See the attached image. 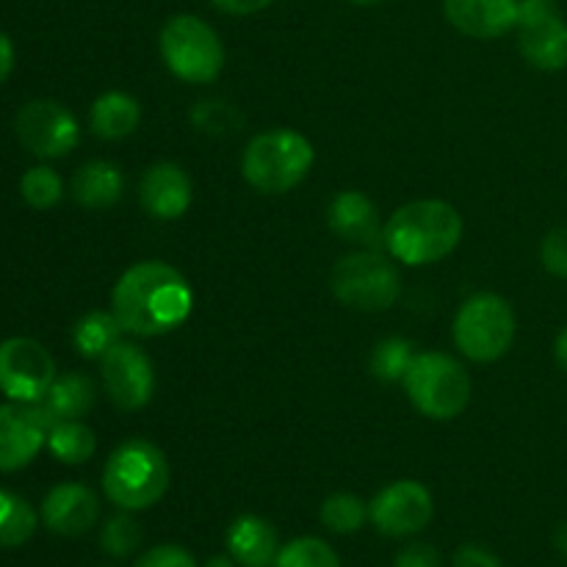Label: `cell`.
Instances as JSON below:
<instances>
[{
	"instance_id": "6da1fadb",
	"label": "cell",
	"mask_w": 567,
	"mask_h": 567,
	"mask_svg": "<svg viewBox=\"0 0 567 567\" xmlns=\"http://www.w3.org/2000/svg\"><path fill=\"white\" fill-rule=\"evenodd\" d=\"M192 286L164 260L133 264L111 291V310L122 330L138 338H158L177 330L192 316Z\"/></svg>"
},
{
	"instance_id": "7a4b0ae2",
	"label": "cell",
	"mask_w": 567,
	"mask_h": 567,
	"mask_svg": "<svg viewBox=\"0 0 567 567\" xmlns=\"http://www.w3.org/2000/svg\"><path fill=\"white\" fill-rule=\"evenodd\" d=\"M463 241V216L443 199L408 203L385 221V252L404 266L449 258Z\"/></svg>"
},
{
	"instance_id": "3957f363",
	"label": "cell",
	"mask_w": 567,
	"mask_h": 567,
	"mask_svg": "<svg viewBox=\"0 0 567 567\" xmlns=\"http://www.w3.org/2000/svg\"><path fill=\"white\" fill-rule=\"evenodd\" d=\"M172 471L164 452L144 437L116 446L103 465V493L114 507L142 513L169 491Z\"/></svg>"
},
{
	"instance_id": "277c9868",
	"label": "cell",
	"mask_w": 567,
	"mask_h": 567,
	"mask_svg": "<svg viewBox=\"0 0 567 567\" xmlns=\"http://www.w3.org/2000/svg\"><path fill=\"white\" fill-rule=\"evenodd\" d=\"M313 144L291 127H271L249 138L241 158L244 181L260 194H286L308 177Z\"/></svg>"
},
{
	"instance_id": "5b68a950",
	"label": "cell",
	"mask_w": 567,
	"mask_h": 567,
	"mask_svg": "<svg viewBox=\"0 0 567 567\" xmlns=\"http://www.w3.org/2000/svg\"><path fill=\"white\" fill-rule=\"evenodd\" d=\"M402 382L413 408L432 421L457 419L471 402V377L452 354L419 352Z\"/></svg>"
},
{
	"instance_id": "8992f818",
	"label": "cell",
	"mask_w": 567,
	"mask_h": 567,
	"mask_svg": "<svg viewBox=\"0 0 567 567\" xmlns=\"http://www.w3.org/2000/svg\"><path fill=\"white\" fill-rule=\"evenodd\" d=\"M515 313L498 293H474L454 316V347L474 363H496L515 341Z\"/></svg>"
},
{
	"instance_id": "52a82bcc",
	"label": "cell",
	"mask_w": 567,
	"mask_h": 567,
	"mask_svg": "<svg viewBox=\"0 0 567 567\" xmlns=\"http://www.w3.org/2000/svg\"><path fill=\"white\" fill-rule=\"evenodd\" d=\"M161 59L181 81L210 83L225 66V44L205 20L175 14L161 28Z\"/></svg>"
},
{
	"instance_id": "ba28073f",
	"label": "cell",
	"mask_w": 567,
	"mask_h": 567,
	"mask_svg": "<svg viewBox=\"0 0 567 567\" xmlns=\"http://www.w3.org/2000/svg\"><path fill=\"white\" fill-rule=\"evenodd\" d=\"M330 288L338 302L363 313H382L391 308L402 291L399 269L388 255L377 249L343 255L330 271Z\"/></svg>"
},
{
	"instance_id": "9c48e42d",
	"label": "cell",
	"mask_w": 567,
	"mask_h": 567,
	"mask_svg": "<svg viewBox=\"0 0 567 567\" xmlns=\"http://www.w3.org/2000/svg\"><path fill=\"white\" fill-rule=\"evenodd\" d=\"M14 133L37 158H64L81 142L75 114L59 100H31L14 116Z\"/></svg>"
},
{
	"instance_id": "30bf717a",
	"label": "cell",
	"mask_w": 567,
	"mask_h": 567,
	"mask_svg": "<svg viewBox=\"0 0 567 567\" xmlns=\"http://www.w3.org/2000/svg\"><path fill=\"white\" fill-rule=\"evenodd\" d=\"M518 48L535 70L559 72L567 66V22L554 0H520Z\"/></svg>"
},
{
	"instance_id": "8fae6325",
	"label": "cell",
	"mask_w": 567,
	"mask_h": 567,
	"mask_svg": "<svg viewBox=\"0 0 567 567\" xmlns=\"http://www.w3.org/2000/svg\"><path fill=\"white\" fill-rule=\"evenodd\" d=\"M55 360L33 338H6L0 343V391L20 404H33L55 380Z\"/></svg>"
},
{
	"instance_id": "7c38bea8",
	"label": "cell",
	"mask_w": 567,
	"mask_h": 567,
	"mask_svg": "<svg viewBox=\"0 0 567 567\" xmlns=\"http://www.w3.org/2000/svg\"><path fill=\"white\" fill-rule=\"evenodd\" d=\"M100 377L120 410L147 408L155 393V365L138 343L120 341L100 358Z\"/></svg>"
},
{
	"instance_id": "4fadbf2b",
	"label": "cell",
	"mask_w": 567,
	"mask_h": 567,
	"mask_svg": "<svg viewBox=\"0 0 567 567\" xmlns=\"http://www.w3.org/2000/svg\"><path fill=\"white\" fill-rule=\"evenodd\" d=\"M435 515L432 493L421 482L399 480L382 487L369 502V520L385 537L419 535Z\"/></svg>"
},
{
	"instance_id": "5bb4252c",
	"label": "cell",
	"mask_w": 567,
	"mask_h": 567,
	"mask_svg": "<svg viewBox=\"0 0 567 567\" xmlns=\"http://www.w3.org/2000/svg\"><path fill=\"white\" fill-rule=\"evenodd\" d=\"M48 443V430L33 404H0V474H14L33 463Z\"/></svg>"
},
{
	"instance_id": "9a60e30c",
	"label": "cell",
	"mask_w": 567,
	"mask_h": 567,
	"mask_svg": "<svg viewBox=\"0 0 567 567\" xmlns=\"http://www.w3.org/2000/svg\"><path fill=\"white\" fill-rule=\"evenodd\" d=\"M194 186L186 169L172 161L153 164L138 183V203L147 216L158 221H175L192 208Z\"/></svg>"
},
{
	"instance_id": "2e32d148",
	"label": "cell",
	"mask_w": 567,
	"mask_h": 567,
	"mask_svg": "<svg viewBox=\"0 0 567 567\" xmlns=\"http://www.w3.org/2000/svg\"><path fill=\"white\" fill-rule=\"evenodd\" d=\"M327 221L343 241L358 244L360 249H385V225L380 221L374 199L363 192H338L327 208Z\"/></svg>"
},
{
	"instance_id": "e0dca14e",
	"label": "cell",
	"mask_w": 567,
	"mask_h": 567,
	"mask_svg": "<svg viewBox=\"0 0 567 567\" xmlns=\"http://www.w3.org/2000/svg\"><path fill=\"white\" fill-rule=\"evenodd\" d=\"M100 502L92 487L81 482H61L44 496L42 520L53 535L81 537L97 524Z\"/></svg>"
},
{
	"instance_id": "ac0fdd59",
	"label": "cell",
	"mask_w": 567,
	"mask_h": 567,
	"mask_svg": "<svg viewBox=\"0 0 567 567\" xmlns=\"http://www.w3.org/2000/svg\"><path fill=\"white\" fill-rule=\"evenodd\" d=\"M520 0H443V14L471 39H498L518 25Z\"/></svg>"
},
{
	"instance_id": "d6986e66",
	"label": "cell",
	"mask_w": 567,
	"mask_h": 567,
	"mask_svg": "<svg viewBox=\"0 0 567 567\" xmlns=\"http://www.w3.org/2000/svg\"><path fill=\"white\" fill-rule=\"evenodd\" d=\"M94 399H97L94 382L86 374L70 371V374L55 377L48 393L39 402H33V410H37L44 430L50 432L59 421H81L94 408Z\"/></svg>"
},
{
	"instance_id": "ffe728a7",
	"label": "cell",
	"mask_w": 567,
	"mask_h": 567,
	"mask_svg": "<svg viewBox=\"0 0 567 567\" xmlns=\"http://www.w3.org/2000/svg\"><path fill=\"white\" fill-rule=\"evenodd\" d=\"M227 554L236 559L238 567H275L280 554V537L277 529L260 515H238L227 529Z\"/></svg>"
},
{
	"instance_id": "44dd1931",
	"label": "cell",
	"mask_w": 567,
	"mask_h": 567,
	"mask_svg": "<svg viewBox=\"0 0 567 567\" xmlns=\"http://www.w3.org/2000/svg\"><path fill=\"white\" fill-rule=\"evenodd\" d=\"M122 194H125V175L111 161H89L72 177V197L83 208H111L120 203Z\"/></svg>"
},
{
	"instance_id": "7402d4cb",
	"label": "cell",
	"mask_w": 567,
	"mask_h": 567,
	"mask_svg": "<svg viewBox=\"0 0 567 567\" xmlns=\"http://www.w3.org/2000/svg\"><path fill=\"white\" fill-rule=\"evenodd\" d=\"M138 122H142V109H138V100L131 97L127 92L100 94L92 103V111H89L92 133L105 138V142H120V138L131 136Z\"/></svg>"
},
{
	"instance_id": "603a6c76",
	"label": "cell",
	"mask_w": 567,
	"mask_h": 567,
	"mask_svg": "<svg viewBox=\"0 0 567 567\" xmlns=\"http://www.w3.org/2000/svg\"><path fill=\"white\" fill-rule=\"evenodd\" d=\"M122 324L114 316V310H92L83 319H78L75 330H72V343H75L78 354L83 358L100 360L111 347L122 341Z\"/></svg>"
},
{
	"instance_id": "cb8c5ba5",
	"label": "cell",
	"mask_w": 567,
	"mask_h": 567,
	"mask_svg": "<svg viewBox=\"0 0 567 567\" xmlns=\"http://www.w3.org/2000/svg\"><path fill=\"white\" fill-rule=\"evenodd\" d=\"M48 449L59 463L81 465L92 460L94 449H97V437L83 421H59L48 432Z\"/></svg>"
},
{
	"instance_id": "d4e9b609",
	"label": "cell",
	"mask_w": 567,
	"mask_h": 567,
	"mask_svg": "<svg viewBox=\"0 0 567 567\" xmlns=\"http://www.w3.org/2000/svg\"><path fill=\"white\" fill-rule=\"evenodd\" d=\"M39 515L31 504L11 491H0V548H17L37 532Z\"/></svg>"
},
{
	"instance_id": "484cf974",
	"label": "cell",
	"mask_w": 567,
	"mask_h": 567,
	"mask_svg": "<svg viewBox=\"0 0 567 567\" xmlns=\"http://www.w3.org/2000/svg\"><path fill=\"white\" fill-rule=\"evenodd\" d=\"M319 518L324 529L336 532V535H352V532L363 529L369 520V504L354 493H332L321 504Z\"/></svg>"
},
{
	"instance_id": "4316f807",
	"label": "cell",
	"mask_w": 567,
	"mask_h": 567,
	"mask_svg": "<svg viewBox=\"0 0 567 567\" xmlns=\"http://www.w3.org/2000/svg\"><path fill=\"white\" fill-rule=\"evenodd\" d=\"M415 349L413 343L408 341V338H385V341H380L374 347V352H371V374L377 377V380L382 382H399L404 380V374H408L410 363L415 360Z\"/></svg>"
},
{
	"instance_id": "83f0119b",
	"label": "cell",
	"mask_w": 567,
	"mask_h": 567,
	"mask_svg": "<svg viewBox=\"0 0 567 567\" xmlns=\"http://www.w3.org/2000/svg\"><path fill=\"white\" fill-rule=\"evenodd\" d=\"M275 567H341V559L330 543L319 537H297L280 548Z\"/></svg>"
},
{
	"instance_id": "f1b7e54d",
	"label": "cell",
	"mask_w": 567,
	"mask_h": 567,
	"mask_svg": "<svg viewBox=\"0 0 567 567\" xmlns=\"http://www.w3.org/2000/svg\"><path fill=\"white\" fill-rule=\"evenodd\" d=\"M20 194L31 208L48 210L53 205H59L61 197H64V181L50 166H33V169H28L22 175Z\"/></svg>"
},
{
	"instance_id": "f546056e",
	"label": "cell",
	"mask_w": 567,
	"mask_h": 567,
	"mask_svg": "<svg viewBox=\"0 0 567 567\" xmlns=\"http://www.w3.org/2000/svg\"><path fill=\"white\" fill-rule=\"evenodd\" d=\"M142 526L136 524V518L122 509L120 515H114V518H109L103 524V532H100V548H103L109 557L125 559L142 546Z\"/></svg>"
},
{
	"instance_id": "4dcf8cb0",
	"label": "cell",
	"mask_w": 567,
	"mask_h": 567,
	"mask_svg": "<svg viewBox=\"0 0 567 567\" xmlns=\"http://www.w3.org/2000/svg\"><path fill=\"white\" fill-rule=\"evenodd\" d=\"M192 122L199 131L214 133V136H225V133H233L236 127H241L244 116L238 114L227 100H203V103L192 111Z\"/></svg>"
},
{
	"instance_id": "1f68e13d",
	"label": "cell",
	"mask_w": 567,
	"mask_h": 567,
	"mask_svg": "<svg viewBox=\"0 0 567 567\" xmlns=\"http://www.w3.org/2000/svg\"><path fill=\"white\" fill-rule=\"evenodd\" d=\"M540 260L543 269L548 275L567 280V227H554L540 244Z\"/></svg>"
},
{
	"instance_id": "d6a6232c",
	"label": "cell",
	"mask_w": 567,
	"mask_h": 567,
	"mask_svg": "<svg viewBox=\"0 0 567 567\" xmlns=\"http://www.w3.org/2000/svg\"><path fill=\"white\" fill-rule=\"evenodd\" d=\"M133 567H197V559L181 546H155L147 554H142V559H136Z\"/></svg>"
},
{
	"instance_id": "836d02e7",
	"label": "cell",
	"mask_w": 567,
	"mask_h": 567,
	"mask_svg": "<svg viewBox=\"0 0 567 567\" xmlns=\"http://www.w3.org/2000/svg\"><path fill=\"white\" fill-rule=\"evenodd\" d=\"M393 567H441V554L426 543H410L396 554Z\"/></svg>"
},
{
	"instance_id": "e575fe53",
	"label": "cell",
	"mask_w": 567,
	"mask_h": 567,
	"mask_svg": "<svg viewBox=\"0 0 567 567\" xmlns=\"http://www.w3.org/2000/svg\"><path fill=\"white\" fill-rule=\"evenodd\" d=\"M454 567H504L502 559L482 546H460L454 551Z\"/></svg>"
},
{
	"instance_id": "d590c367",
	"label": "cell",
	"mask_w": 567,
	"mask_h": 567,
	"mask_svg": "<svg viewBox=\"0 0 567 567\" xmlns=\"http://www.w3.org/2000/svg\"><path fill=\"white\" fill-rule=\"evenodd\" d=\"M221 14H230V17H249V14H258V11L269 9L275 0H210Z\"/></svg>"
},
{
	"instance_id": "8d00e7d4",
	"label": "cell",
	"mask_w": 567,
	"mask_h": 567,
	"mask_svg": "<svg viewBox=\"0 0 567 567\" xmlns=\"http://www.w3.org/2000/svg\"><path fill=\"white\" fill-rule=\"evenodd\" d=\"M11 70H14V44H11V39L0 31V83H6Z\"/></svg>"
},
{
	"instance_id": "74e56055",
	"label": "cell",
	"mask_w": 567,
	"mask_h": 567,
	"mask_svg": "<svg viewBox=\"0 0 567 567\" xmlns=\"http://www.w3.org/2000/svg\"><path fill=\"white\" fill-rule=\"evenodd\" d=\"M554 358H557L559 369L567 374V327L557 336V343H554Z\"/></svg>"
},
{
	"instance_id": "f35d334b",
	"label": "cell",
	"mask_w": 567,
	"mask_h": 567,
	"mask_svg": "<svg viewBox=\"0 0 567 567\" xmlns=\"http://www.w3.org/2000/svg\"><path fill=\"white\" fill-rule=\"evenodd\" d=\"M554 543H557L559 554H563V557L567 559V520H565V524H559L557 535H554Z\"/></svg>"
},
{
	"instance_id": "ab89813d",
	"label": "cell",
	"mask_w": 567,
	"mask_h": 567,
	"mask_svg": "<svg viewBox=\"0 0 567 567\" xmlns=\"http://www.w3.org/2000/svg\"><path fill=\"white\" fill-rule=\"evenodd\" d=\"M205 567H238V563L230 557V554H227V557H221L219 554V557H210L208 563H205Z\"/></svg>"
},
{
	"instance_id": "60d3db41",
	"label": "cell",
	"mask_w": 567,
	"mask_h": 567,
	"mask_svg": "<svg viewBox=\"0 0 567 567\" xmlns=\"http://www.w3.org/2000/svg\"><path fill=\"white\" fill-rule=\"evenodd\" d=\"M349 3H358V6H374V3H380V0H349Z\"/></svg>"
},
{
	"instance_id": "b9f144b4",
	"label": "cell",
	"mask_w": 567,
	"mask_h": 567,
	"mask_svg": "<svg viewBox=\"0 0 567 567\" xmlns=\"http://www.w3.org/2000/svg\"><path fill=\"white\" fill-rule=\"evenodd\" d=\"M103 567H109V565H103Z\"/></svg>"
}]
</instances>
